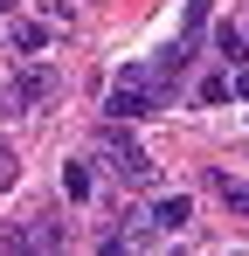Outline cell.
Returning a JSON list of instances; mask_svg holds the SVG:
<instances>
[{
  "label": "cell",
  "mask_w": 249,
  "mask_h": 256,
  "mask_svg": "<svg viewBox=\"0 0 249 256\" xmlns=\"http://www.w3.org/2000/svg\"><path fill=\"white\" fill-rule=\"evenodd\" d=\"M97 160H104V173H118L124 187H152V180H160V166H152V160H146V152L118 132V118L97 132Z\"/></svg>",
  "instance_id": "1"
},
{
  "label": "cell",
  "mask_w": 249,
  "mask_h": 256,
  "mask_svg": "<svg viewBox=\"0 0 249 256\" xmlns=\"http://www.w3.org/2000/svg\"><path fill=\"white\" fill-rule=\"evenodd\" d=\"M48 97H56V70L35 62V70H21V76H7V84H0V118L28 111V104H48Z\"/></svg>",
  "instance_id": "2"
},
{
  "label": "cell",
  "mask_w": 249,
  "mask_h": 256,
  "mask_svg": "<svg viewBox=\"0 0 249 256\" xmlns=\"http://www.w3.org/2000/svg\"><path fill=\"white\" fill-rule=\"evenodd\" d=\"M62 242H70V228L56 214H35L28 228H0V250H62Z\"/></svg>",
  "instance_id": "3"
},
{
  "label": "cell",
  "mask_w": 249,
  "mask_h": 256,
  "mask_svg": "<svg viewBox=\"0 0 249 256\" xmlns=\"http://www.w3.org/2000/svg\"><path fill=\"white\" fill-rule=\"evenodd\" d=\"M208 194H214L228 214H242V222H249V180H236V173H222V166H214V173H208Z\"/></svg>",
  "instance_id": "4"
},
{
  "label": "cell",
  "mask_w": 249,
  "mask_h": 256,
  "mask_svg": "<svg viewBox=\"0 0 249 256\" xmlns=\"http://www.w3.org/2000/svg\"><path fill=\"white\" fill-rule=\"evenodd\" d=\"M152 222L173 236V228H187V222H194V201H187V194H160V201H152Z\"/></svg>",
  "instance_id": "5"
},
{
  "label": "cell",
  "mask_w": 249,
  "mask_h": 256,
  "mask_svg": "<svg viewBox=\"0 0 249 256\" xmlns=\"http://www.w3.org/2000/svg\"><path fill=\"white\" fill-rule=\"evenodd\" d=\"M214 48H222V62H228V70H242V62H249V35H242V28H228V21L214 28Z\"/></svg>",
  "instance_id": "6"
},
{
  "label": "cell",
  "mask_w": 249,
  "mask_h": 256,
  "mask_svg": "<svg viewBox=\"0 0 249 256\" xmlns=\"http://www.w3.org/2000/svg\"><path fill=\"white\" fill-rule=\"evenodd\" d=\"M14 48L42 56V48H48V28H42V21H14Z\"/></svg>",
  "instance_id": "7"
},
{
  "label": "cell",
  "mask_w": 249,
  "mask_h": 256,
  "mask_svg": "<svg viewBox=\"0 0 249 256\" xmlns=\"http://www.w3.org/2000/svg\"><path fill=\"white\" fill-rule=\"evenodd\" d=\"M62 194L83 201V194H90V166H62Z\"/></svg>",
  "instance_id": "8"
},
{
  "label": "cell",
  "mask_w": 249,
  "mask_h": 256,
  "mask_svg": "<svg viewBox=\"0 0 249 256\" xmlns=\"http://www.w3.org/2000/svg\"><path fill=\"white\" fill-rule=\"evenodd\" d=\"M14 180H21V160H14V146L0 138V187H14Z\"/></svg>",
  "instance_id": "9"
},
{
  "label": "cell",
  "mask_w": 249,
  "mask_h": 256,
  "mask_svg": "<svg viewBox=\"0 0 249 256\" xmlns=\"http://www.w3.org/2000/svg\"><path fill=\"white\" fill-rule=\"evenodd\" d=\"M228 90H236V84H228V76H208V84H201V104H222Z\"/></svg>",
  "instance_id": "10"
},
{
  "label": "cell",
  "mask_w": 249,
  "mask_h": 256,
  "mask_svg": "<svg viewBox=\"0 0 249 256\" xmlns=\"http://www.w3.org/2000/svg\"><path fill=\"white\" fill-rule=\"evenodd\" d=\"M236 97H242V104H249V70H236Z\"/></svg>",
  "instance_id": "11"
}]
</instances>
